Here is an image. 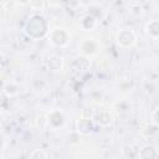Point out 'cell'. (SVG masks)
I'll use <instances>...</instances> for the list:
<instances>
[{
  "instance_id": "cell-2",
  "label": "cell",
  "mask_w": 159,
  "mask_h": 159,
  "mask_svg": "<svg viewBox=\"0 0 159 159\" xmlns=\"http://www.w3.org/2000/svg\"><path fill=\"white\" fill-rule=\"evenodd\" d=\"M47 39H48L50 43L53 47L63 48V47H66L70 43L71 35L67 31V29L61 27V26H57V27H53V29L50 30V32L47 35Z\"/></svg>"
},
{
  "instance_id": "cell-14",
  "label": "cell",
  "mask_w": 159,
  "mask_h": 159,
  "mask_svg": "<svg viewBox=\"0 0 159 159\" xmlns=\"http://www.w3.org/2000/svg\"><path fill=\"white\" fill-rule=\"evenodd\" d=\"M140 158L143 159H148V158H157L159 154L157 152V149L152 145H144L140 150H139V154H138Z\"/></svg>"
},
{
  "instance_id": "cell-3",
  "label": "cell",
  "mask_w": 159,
  "mask_h": 159,
  "mask_svg": "<svg viewBox=\"0 0 159 159\" xmlns=\"http://www.w3.org/2000/svg\"><path fill=\"white\" fill-rule=\"evenodd\" d=\"M78 51L81 55L87 57H94L101 52V43L94 37H84L78 43Z\"/></svg>"
},
{
  "instance_id": "cell-13",
  "label": "cell",
  "mask_w": 159,
  "mask_h": 159,
  "mask_svg": "<svg viewBox=\"0 0 159 159\" xmlns=\"http://www.w3.org/2000/svg\"><path fill=\"white\" fill-rule=\"evenodd\" d=\"M114 111L118 116H127L132 111V103L128 101V99H119L114 103Z\"/></svg>"
},
{
  "instance_id": "cell-15",
  "label": "cell",
  "mask_w": 159,
  "mask_h": 159,
  "mask_svg": "<svg viewBox=\"0 0 159 159\" xmlns=\"http://www.w3.org/2000/svg\"><path fill=\"white\" fill-rule=\"evenodd\" d=\"M47 157H48L47 153L42 149H35L34 152H31L29 154V158H31V159H46Z\"/></svg>"
},
{
  "instance_id": "cell-16",
  "label": "cell",
  "mask_w": 159,
  "mask_h": 159,
  "mask_svg": "<svg viewBox=\"0 0 159 159\" xmlns=\"http://www.w3.org/2000/svg\"><path fill=\"white\" fill-rule=\"evenodd\" d=\"M43 6H45L43 0H31L30 1V7L34 11H40V10L43 9Z\"/></svg>"
},
{
  "instance_id": "cell-4",
  "label": "cell",
  "mask_w": 159,
  "mask_h": 159,
  "mask_svg": "<svg viewBox=\"0 0 159 159\" xmlns=\"http://www.w3.org/2000/svg\"><path fill=\"white\" fill-rule=\"evenodd\" d=\"M116 42L122 48H130L137 43V35L129 27H123L116 34Z\"/></svg>"
},
{
  "instance_id": "cell-6",
  "label": "cell",
  "mask_w": 159,
  "mask_h": 159,
  "mask_svg": "<svg viewBox=\"0 0 159 159\" xmlns=\"http://www.w3.org/2000/svg\"><path fill=\"white\" fill-rule=\"evenodd\" d=\"M76 129H77V133L78 134H81V135H88L94 129V120L92 118L80 117V119L76 123Z\"/></svg>"
},
{
  "instance_id": "cell-5",
  "label": "cell",
  "mask_w": 159,
  "mask_h": 159,
  "mask_svg": "<svg viewBox=\"0 0 159 159\" xmlns=\"http://www.w3.org/2000/svg\"><path fill=\"white\" fill-rule=\"evenodd\" d=\"M66 114L61 109H52L46 116V124L50 130H61L66 125Z\"/></svg>"
},
{
  "instance_id": "cell-18",
  "label": "cell",
  "mask_w": 159,
  "mask_h": 159,
  "mask_svg": "<svg viewBox=\"0 0 159 159\" xmlns=\"http://www.w3.org/2000/svg\"><path fill=\"white\" fill-rule=\"evenodd\" d=\"M150 119H152V122H153V124H154V125L159 127V107H158V108H155V109L152 112Z\"/></svg>"
},
{
  "instance_id": "cell-1",
  "label": "cell",
  "mask_w": 159,
  "mask_h": 159,
  "mask_svg": "<svg viewBox=\"0 0 159 159\" xmlns=\"http://www.w3.org/2000/svg\"><path fill=\"white\" fill-rule=\"evenodd\" d=\"M24 31L32 40L42 39V37L47 36L48 32H50L48 24H47L46 19L42 15L37 14V12H34L32 15L29 16V19L25 24Z\"/></svg>"
},
{
  "instance_id": "cell-11",
  "label": "cell",
  "mask_w": 159,
  "mask_h": 159,
  "mask_svg": "<svg viewBox=\"0 0 159 159\" xmlns=\"http://www.w3.org/2000/svg\"><path fill=\"white\" fill-rule=\"evenodd\" d=\"M20 86L15 82V81H6L4 82L2 84V93L7 97V98H11V97H15L20 93Z\"/></svg>"
},
{
  "instance_id": "cell-7",
  "label": "cell",
  "mask_w": 159,
  "mask_h": 159,
  "mask_svg": "<svg viewBox=\"0 0 159 159\" xmlns=\"http://www.w3.org/2000/svg\"><path fill=\"white\" fill-rule=\"evenodd\" d=\"M93 120H94V123H97L101 127H109L113 123V116L109 111L102 109V111L94 113Z\"/></svg>"
},
{
  "instance_id": "cell-19",
  "label": "cell",
  "mask_w": 159,
  "mask_h": 159,
  "mask_svg": "<svg viewBox=\"0 0 159 159\" xmlns=\"http://www.w3.org/2000/svg\"><path fill=\"white\" fill-rule=\"evenodd\" d=\"M5 145H6V137H5L4 132H1V147H0L1 152H4V150H5Z\"/></svg>"
},
{
  "instance_id": "cell-17",
  "label": "cell",
  "mask_w": 159,
  "mask_h": 159,
  "mask_svg": "<svg viewBox=\"0 0 159 159\" xmlns=\"http://www.w3.org/2000/svg\"><path fill=\"white\" fill-rule=\"evenodd\" d=\"M94 111L91 108V107H84L82 111H81V117H86V118H92L94 117Z\"/></svg>"
},
{
  "instance_id": "cell-8",
  "label": "cell",
  "mask_w": 159,
  "mask_h": 159,
  "mask_svg": "<svg viewBox=\"0 0 159 159\" xmlns=\"http://www.w3.org/2000/svg\"><path fill=\"white\" fill-rule=\"evenodd\" d=\"M98 19L96 16H93L92 14H86L81 17L80 20V27L83 30V31H93L98 24Z\"/></svg>"
},
{
  "instance_id": "cell-20",
  "label": "cell",
  "mask_w": 159,
  "mask_h": 159,
  "mask_svg": "<svg viewBox=\"0 0 159 159\" xmlns=\"http://www.w3.org/2000/svg\"><path fill=\"white\" fill-rule=\"evenodd\" d=\"M30 1H31V0H15V2H16L17 5H21V6L30 5Z\"/></svg>"
},
{
  "instance_id": "cell-12",
  "label": "cell",
  "mask_w": 159,
  "mask_h": 159,
  "mask_svg": "<svg viewBox=\"0 0 159 159\" xmlns=\"http://www.w3.org/2000/svg\"><path fill=\"white\" fill-rule=\"evenodd\" d=\"M145 34L153 39L158 40L159 39V19H153L145 24Z\"/></svg>"
},
{
  "instance_id": "cell-9",
  "label": "cell",
  "mask_w": 159,
  "mask_h": 159,
  "mask_svg": "<svg viewBox=\"0 0 159 159\" xmlns=\"http://www.w3.org/2000/svg\"><path fill=\"white\" fill-rule=\"evenodd\" d=\"M89 66H91V60H89V57L83 56V55L76 56V57L72 60V62H71L72 70H73V71H77V72H80V71H86V70L89 68Z\"/></svg>"
},
{
  "instance_id": "cell-10",
  "label": "cell",
  "mask_w": 159,
  "mask_h": 159,
  "mask_svg": "<svg viewBox=\"0 0 159 159\" xmlns=\"http://www.w3.org/2000/svg\"><path fill=\"white\" fill-rule=\"evenodd\" d=\"M46 66L52 72H60V71L63 70L65 62H63V58L61 56H58V55H51L46 60Z\"/></svg>"
}]
</instances>
